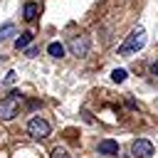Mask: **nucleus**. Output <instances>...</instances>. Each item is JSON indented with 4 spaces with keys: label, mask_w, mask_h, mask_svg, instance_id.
Segmentation results:
<instances>
[{
    "label": "nucleus",
    "mask_w": 158,
    "mask_h": 158,
    "mask_svg": "<svg viewBox=\"0 0 158 158\" xmlns=\"http://www.w3.org/2000/svg\"><path fill=\"white\" fill-rule=\"evenodd\" d=\"M126 77H128V72H126V69H114V72H111V79H114L116 84L126 81Z\"/></svg>",
    "instance_id": "9b49d317"
},
{
    "label": "nucleus",
    "mask_w": 158,
    "mask_h": 158,
    "mask_svg": "<svg viewBox=\"0 0 158 158\" xmlns=\"http://www.w3.org/2000/svg\"><path fill=\"white\" fill-rule=\"evenodd\" d=\"M37 52H40V49H37V47H25V54H27V57H35V54H37Z\"/></svg>",
    "instance_id": "4468645a"
},
{
    "label": "nucleus",
    "mask_w": 158,
    "mask_h": 158,
    "mask_svg": "<svg viewBox=\"0 0 158 158\" xmlns=\"http://www.w3.org/2000/svg\"><path fill=\"white\" fill-rule=\"evenodd\" d=\"M146 47V30L143 27H136L128 37H126V42L118 47V54L121 57H128V54H133V52H138V49H143Z\"/></svg>",
    "instance_id": "f03ea898"
},
{
    "label": "nucleus",
    "mask_w": 158,
    "mask_h": 158,
    "mask_svg": "<svg viewBox=\"0 0 158 158\" xmlns=\"http://www.w3.org/2000/svg\"><path fill=\"white\" fill-rule=\"evenodd\" d=\"M15 77H17V74H15V72H7V74H5V79H2V81H5V84H12V81H15Z\"/></svg>",
    "instance_id": "ddd939ff"
},
{
    "label": "nucleus",
    "mask_w": 158,
    "mask_h": 158,
    "mask_svg": "<svg viewBox=\"0 0 158 158\" xmlns=\"http://www.w3.org/2000/svg\"><path fill=\"white\" fill-rule=\"evenodd\" d=\"M49 131H52V126H49V121L42 118V116H35V118L27 121V133H30L35 141H44V138L49 136Z\"/></svg>",
    "instance_id": "7ed1b4c3"
},
{
    "label": "nucleus",
    "mask_w": 158,
    "mask_h": 158,
    "mask_svg": "<svg viewBox=\"0 0 158 158\" xmlns=\"http://www.w3.org/2000/svg\"><path fill=\"white\" fill-rule=\"evenodd\" d=\"M22 101H25V96L20 91H10L5 99H0V121H12L22 106Z\"/></svg>",
    "instance_id": "f257e3e1"
},
{
    "label": "nucleus",
    "mask_w": 158,
    "mask_h": 158,
    "mask_svg": "<svg viewBox=\"0 0 158 158\" xmlns=\"http://www.w3.org/2000/svg\"><path fill=\"white\" fill-rule=\"evenodd\" d=\"M99 153L101 156H118V143L116 141H111V138H104V141H99Z\"/></svg>",
    "instance_id": "423d86ee"
},
{
    "label": "nucleus",
    "mask_w": 158,
    "mask_h": 158,
    "mask_svg": "<svg viewBox=\"0 0 158 158\" xmlns=\"http://www.w3.org/2000/svg\"><path fill=\"white\" fill-rule=\"evenodd\" d=\"M22 17H25L27 22H32V20L37 17V5H35V2H27L25 10H22Z\"/></svg>",
    "instance_id": "6e6552de"
},
{
    "label": "nucleus",
    "mask_w": 158,
    "mask_h": 158,
    "mask_svg": "<svg viewBox=\"0 0 158 158\" xmlns=\"http://www.w3.org/2000/svg\"><path fill=\"white\" fill-rule=\"evenodd\" d=\"M131 156L133 158H151L153 156V143L146 138H136L131 143Z\"/></svg>",
    "instance_id": "20e7f679"
},
{
    "label": "nucleus",
    "mask_w": 158,
    "mask_h": 158,
    "mask_svg": "<svg viewBox=\"0 0 158 158\" xmlns=\"http://www.w3.org/2000/svg\"><path fill=\"white\" fill-rule=\"evenodd\" d=\"M151 72H153V74L158 77V62H153V64H151Z\"/></svg>",
    "instance_id": "2eb2a0df"
},
{
    "label": "nucleus",
    "mask_w": 158,
    "mask_h": 158,
    "mask_svg": "<svg viewBox=\"0 0 158 158\" xmlns=\"http://www.w3.org/2000/svg\"><path fill=\"white\" fill-rule=\"evenodd\" d=\"M30 42H32V32H22V35L15 40V49H25Z\"/></svg>",
    "instance_id": "1a4fd4ad"
},
{
    "label": "nucleus",
    "mask_w": 158,
    "mask_h": 158,
    "mask_svg": "<svg viewBox=\"0 0 158 158\" xmlns=\"http://www.w3.org/2000/svg\"><path fill=\"white\" fill-rule=\"evenodd\" d=\"M12 35H15V25H12V22H7V25L0 27V42L7 40V37H12Z\"/></svg>",
    "instance_id": "9d476101"
},
{
    "label": "nucleus",
    "mask_w": 158,
    "mask_h": 158,
    "mask_svg": "<svg viewBox=\"0 0 158 158\" xmlns=\"http://www.w3.org/2000/svg\"><path fill=\"white\" fill-rule=\"evenodd\" d=\"M69 52H72L74 57H86V54H89V37H84V35L72 37V40H69Z\"/></svg>",
    "instance_id": "39448f33"
},
{
    "label": "nucleus",
    "mask_w": 158,
    "mask_h": 158,
    "mask_svg": "<svg viewBox=\"0 0 158 158\" xmlns=\"http://www.w3.org/2000/svg\"><path fill=\"white\" fill-rule=\"evenodd\" d=\"M47 54L54 57V59L64 57V44H62V42H49V44H47Z\"/></svg>",
    "instance_id": "0eeeda50"
},
{
    "label": "nucleus",
    "mask_w": 158,
    "mask_h": 158,
    "mask_svg": "<svg viewBox=\"0 0 158 158\" xmlns=\"http://www.w3.org/2000/svg\"><path fill=\"white\" fill-rule=\"evenodd\" d=\"M52 158H72V156H69V151H67V148L57 146V148H52Z\"/></svg>",
    "instance_id": "f8f14e48"
}]
</instances>
